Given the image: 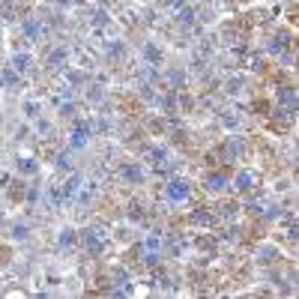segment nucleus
Masks as SVG:
<instances>
[{"mask_svg":"<svg viewBox=\"0 0 299 299\" xmlns=\"http://www.w3.org/2000/svg\"><path fill=\"white\" fill-rule=\"evenodd\" d=\"M228 174H222V171H212L210 176H207V189H210V192H225V189H228Z\"/></svg>","mask_w":299,"mask_h":299,"instance_id":"nucleus-4","label":"nucleus"},{"mask_svg":"<svg viewBox=\"0 0 299 299\" xmlns=\"http://www.w3.org/2000/svg\"><path fill=\"white\" fill-rule=\"evenodd\" d=\"M278 102H284V105H293V102H296V96H293V87L278 90Z\"/></svg>","mask_w":299,"mask_h":299,"instance_id":"nucleus-10","label":"nucleus"},{"mask_svg":"<svg viewBox=\"0 0 299 299\" xmlns=\"http://www.w3.org/2000/svg\"><path fill=\"white\" fill-rule=\"evenodd\" d=\"M165 3H171V6H174V3H180V0H165Z\"/></svg>","mask_w":299,"mask_h":299,"instance_id":"nucleus-18","label":"nucleus"},{"mask_svg":"<svg viewBox=\"0 0 299 299\" xmlns=\"http://www.w3.org/2000/svg\"><path fill=\"white\" fill-rule=\"evenodd\" d=\"M12 69H15L18 75L30 69V54H15V57H12Z\"/></svg>","mask_w":299,"mask_h":299,"instance_id":"nucleus-8","label":"nucleus"},{"mask_svg":"<svg viewBox=\"0 0 299 299\" xmlns=\"http://www.w3.org/2000/svg\"><path fill=\"white\" fill-rule=\"evenodd\" d=\"M240 153H243L240 138H228V144H225V158H240Z\"/></svg>","mask_w":299,"mask_h":299,"instance_id":"nucleus-7","label":"nucleus"},{"mask_svg":"<svg viewBox=\"0 0 299 299\" xmlns=\"http://www.w3.org/2000/svg\"><path fill=\"white\" fill-rule=\"evenodd\" d=\"M18 171H21V174H36V171H39V168H36V162L33 158H18Z\"/></svg>","mask_w":299,"mask_h":299,"instance_id":"nucleus-9","label":"nucleus"},{"mask_svg":"<svg viewBox=\"0 0 299 299\" xmlns=\"http://www.w3.org/2000/svg\"><path fill=\"white\" fill-rule=\"evenodd\" d=\"M120 174H123L129 183H141V180H144V171H141V165H138V162H126L123 168H120Z\"/></svg>","mask_w":299,"mask_h":299,"instance_id":"nucleus-5","label":"nucleus"},{"mask_svg":"<svg viewBox=\"0 0 299 299\" xmlns=\"http://www.w3.org/2000/svg\"><path fill=\"white\" fill-rule=\"evenodd\" d=\"M12 233H15V240H21V243H24V240L30 236V230H27V225H15V228H12Z\"/></svg>","mask_w":299,"mask_h":299,"instance_id":"nucleus-14","label":"nucleus"},{"mask_svg":"<svg viewBox=\"0 0 299 299\" xmlns=\"http://www.w3.org/2000/svg\"><path fill=\"white\" fill-rule=\"evenodd\" d=\"M147 60H150V63H158V60H162V51L153 48V45H147Z\"/></svg>","mask_w":299,"mask_h":299,"instance_id":"nucleus-16","label":"nucleus"},{"mask_svg":"<svg viewBox=\"0 0 299 299\" xmlns=\"http://www.w3.org/2000/svg\"><path fill=\"white\" fill-rule=\"evenodd\" d=\"M75 240H78V233H75V228H69V225H66V228H60V236H57V243H60V248L72 246Z\"/></svg>","mask_w":299,"mask_h":299,"instance_id":"nucleus-6","label":"nucleus"},{"mask_svg":"<svg viewBox=\"0 0 299 299\" xmlns=\"http://www.w3.org/2000/svg\"><path fill=\"white\" fill-rule=\"evenodd\" d=\"M189 192H192V189H189V180H180V176L165 186V197L174 201V204H183V201L189 197Z\"/></svg>","mask_w":299,"mask_h":299,"instance_id":"nucleus-2","label":"nucleus"},{"mask_svg":"<svg viewBox=\"0 0 299 299\" xmlns=\"http://www.w3.org/2000/svg\"><path fill=\"white\" fill-rule=\"evenodd\" d=\"M197 225H212V212H207V210H201V212H194L192 215Z\"/></svg>","mask_w":299,"mask_h":299,"instance_id":"nucleus-12","label":"nucleus"},{"mask_svg":"<svg viewBox=\"0 0 299 299\" xmlns=\"http://www.w3.org/2000/svg\"><path fill=\"white\" fill-rule=\"evenodd\" d=\"M81 243H84V248H87L90 254H99L105 248L108 236H105V230H99V228H84L81 230Z\"/></svg>","mask_w":299,"mask_h":299,"instance_id":"nucleus-1","label":"nucleus"},{"mask_svg":"<svg viewBox=\"0 0 299 299\" xmlns=\"http://www.w3.org/2000/svg\"><path fill=\"white\" fill-rule=\"evenodd\" d=\"M24 111H27V117H39V105H36V102H27Z\"/></svg>","mask_w":299,"mask_h":299,"instance_id":"nucleus-17","label":"nucleus"},{"mask_svg":"<svg viewBox=\"0 0 299 299\" xmlns=\"http://www.w3.org/2000/svg\"><path fill=\"white\" fill-rule=\"evenodd\" d=\"M60 117H63V120H75V105H72V102L60 105Z\"/></svg>","mask_w":299,"mask_h":299,"instance_id":"nucleus-13","label":"nucleus"},{"mask_svg":"<svg viewBox=\"0 0 299 299\" xmlns=\"http://www.w3.org/2000/svg\"><path fill=\"white\" fill-rule=\"evenodd\" d=\"M254 183H257V174H254V171H240V174L233 176V186H236L240 192H251Z\"/></svg>","mask_w":299,"mask_h":299,"instance_id":"nucleus-3","label":"nucleus"},{"mask_svg":"<svg viewBox=\"0 0 299 299\" xmlns=\"http://www.w3.org/2000/svg\"><path fill=\"white\" fill-rule=\"evenodd\" d=\"M180 21H183V24H192L194 21V9H186V6H183V9H180Z\"/></svg>","mask_w":299,"mask_h":299,"instance_id":"nucleus-15","label":"nucleus"},{"mask_svg":"<svg viewBox=\"0 0 299 299\" xmlns=\"http://www.w3.org/2000/svg\"><path fill=\"white\" fill-rule=\"evenodd\" d=\"M57 168H60V171H72V156L69 153H60V156H57Z\"/></svg>","mask_w":299,"mask_h":299,"instance_id":"nucleus-11","label":"nucleus"}]
</instances>
